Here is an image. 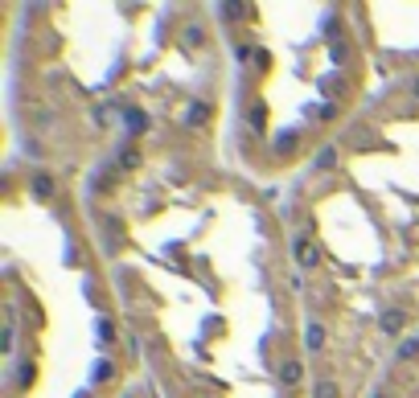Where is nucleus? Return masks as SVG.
Listing matches in <instances>:
<instances>
[{"instance_id":"obj_1","label":"nucleus","mask_w":419,"mask_h":398,"mask_svg":"<svg viewBox=\"0 0 419 398\" xmlns=\"http://www.w3.org/2000/svg\"><path fill=\"white\" fill-rule=\"evenodd\" d=\"M292 251H296L300 267H309V271H313V267L321 263V247H317V242H309L304 234H300V238H292Z\"/></svg>"},{"instance_id":"obj_2","label":"nucleus","mask_w":419,"mask_h":398,"mask_svg":"<svg viewBox=\"0 0 419 398\" xmlns=\"http://www.w3.org/2000/svg\"><path fill=\"white\" fill-rule=\"evenodd\" d=\"M304 349H309V354H321V349H325V324H321V320H309V329H304Z\"/></svg>"},{"instance_id":"obj_3","label":"nucleus","mask_w":419,"mask_h":398,"mask_svg":"<svg viewBox=\"0 0 419 398\" xmlns=\"http://www.w3.org/2000/svg\"><path fill=\"white\" fill-rule=\"evenodd\" d=\"M279 382H284V386H296V382H304V361H300V357H288V361L279 365Z\"/></svg>"},{"instance_id":"obj_4","label":"nucleus","mask_w":419,"mask_h":398,"mask_svg":"<svg viewBox=\"0 0 419 398\" xmlns=\"http://www.w3.org/2000/svg\"><path fill=\"white\" fill-rule=\"evenodd\" d=\"M403 324H407V316L399 308H391V312H382V320H378V329L386 333V337H395V333H403Z\"/></svg>"},{"instance_id":"obj_5","label":"nucleus","mask_w":419,"mask_h":398,"mask_svg":"<svg viewBox=\"0 0 419 398\" xmlns=\"http://www.w3.org/2000/svg\"><path fill=\"white\" fill-rule=\"evenodd\" d=\"M33 193H38V197H49V193H54V177H49V173H38V177H33Z\"/></svg>"},{"instance_id":"obj_6","label":"nucleus","mask_w":419,"mask_h":398,"mask_svg":"<svg viewBox=\"0 0 419 398\" xmlns=\"http://www.w3.org/2000/svg\"><path fill=\"white\" fill-rule=\"evenodd\" d=\"M313 398H337V386L329 378H321V382H313Z\"/></svg>"},{"instance_id":"obj_7","label":"nucleus","mask_w":419,"mask_h":398,"mask_svg":"<svg viewBox=\"0 0 419 398\" xmlns=\"http://www.w3.org/2000/svg\"><path fill=\"white\" fill-rule=\"evenodd\" d=\"M416 354H419V337H407V341L399 345V361H411Z\"/></svg>"},{"instance_id":"obj_8","label":"nucleus","mask_w":419,"mask_h":398,"mask_svg":"<svg viewBox=\"0 0 419 398\" xmlns=\"http://www.w3.org/2000/svg\"><path fill=\"white\" fill-rule=\"evenodd\" d=\"M247 119H251V128H255V132H263V128H268V111H263V107H251V115H247Z\"/></svg>"},{"instance_id":"obj_9","label":"nucleus","mask_w":419,"mask_h":398,"mask_svg":"<svg viewBox=\"0 0 419 398\" xmlns=\"http://www.w3.org/2000/svg\"><path fill=\"white\" fill-rule=\"evenodd\" d=\"M111 378H115V365L111 361H99L95 365V382H111Z\"/></svg>"},{"instance_id":"obj_10","label":"nucleus","mask_w":419,"mask_h":398,"mask_svg":"<svg viewBox=\"0 0 419 398\" xmlns=\"http://www.w3.org/2000/svg\"><path fill=\"white\" fill-rule=\"evenodd\" d=\"M128 128H132V132H144V115H140V111H128Z\"/></svg>"},{"instance_id":"obj_11","label":"nucleus","mask_w":419,"mask_h":398,"mask_svg":"<svg viewBox=\"0 0 419 398\" xmlns=\"http://www.w3.org/2000/svg\"><path fill=\"white\" fill-rule=\"evenodd\" d=\"M333 160H337V152H333V148H325V152H321V156H317V169H329V165H333Z\"/></svg>"},{"instance_id":"obj_12","label":"nucleus","mask_w":419,"mask_h":398,"mask_svg":"<svg viewBox=\"0 0 419 398\" xmlns=\"http://www.w3.org/2000/svg\"><path fill=\"white\" fill-rule=\"evenodd\" d=\"M374 398H386V395H374Z\"/></svg>"},{"instance_id":"obj_13","label":"nucleus","mask_w":419,"mask_h":398,"mask_svg":"<svg viewBox=\"0 0 419 398\" xmlns=\"http://www.w3.org/2000/svg\"><path fill=\"white\" fill-rule=\"evenodd\" d=\"M416 94H419V83H416Z\"/></svg>"}]
</instances>
